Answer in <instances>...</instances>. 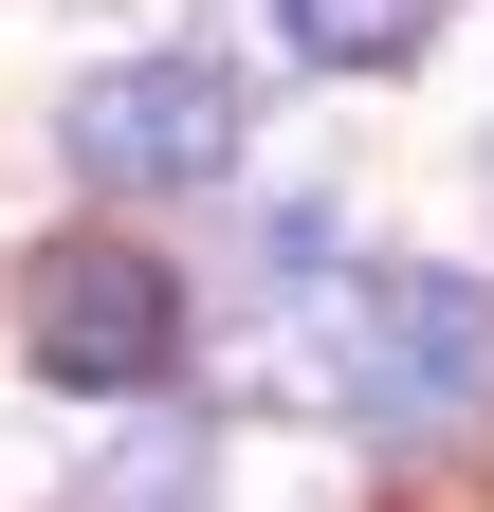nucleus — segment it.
I'll return each mask as SVG.
<instances>
[{
  "mask_svg": "<svg viewBox=\"0 0 494 512\" xmlns=\"http://www.w3.org/2000/svg\"><path fill=\"white\" fill-rule=\"evenodd\" d=\"M312 384H330L348 421H385V439H440L476 384H494V293L440 275V256H385V275H348V293H330Z\"/></svg>",
  "mask_w": 494,
  "mask_h": 512,
  "instance_id": "obj_1",
  "label": "nucleus"
},
{
  "mask_svg": "<svg viewBox=\"0 0 494 512\" xmlns=\"http://www.w3.org/2000/svg\"><path fill=\"white\" fill-rule=\"evenodd\" d=\"M238 55L165 37V55H110V74H74V110H55V147H74V183H110V202H165V183H220L238 165Z\"/></svg>",
  "mask_w": 494,
  "mask_h": 512,
  "instance_id": "obj_2",
  "label": "nucleus"
},
{
  "mask_svg": "<svg viewBox=\"0 0 494 512\" xmlns=\"http://www.w3.org/2000/svg\"><path fill=\"white\" fill-rule=\"evenodd\" d=\"M19 348H37V384L147 403V384L183 366V275H165L147 238H37V275H19Z\"/></svg>",
  "mask_w": 494,
  "mask_h": 512,
  "instance_id": "obj_3",
  "label": "nucleus"
},
{
  "mask_svg": "<svg viewBox=\"0 0 494 512\" xmlns=\"http://www.w3.org/2000/svg\"><path fill=\"white\" fill-rule=\"evenodd\" d=\"M275 19H293V55H312V74H403L458 0H275Z\"/></svg>",
  "mask_w": 494,
  "mask_h": 512,
  "instance_id": "obj_4",
  "label": "nucleus"
},
{
  "mask_svg": "<svg viewBox=\"0 0 494 512\" xmlns=\"http://www.w3.org/2000/svg\"><path fill=\"white\" fill-rule=\"evenodd\" d=\"M92 512H220V458H202V421H147V439H110V476H92Z\"/></svg>",
  "mask_w": 494,
  "mask_h": 512,
  "instance_id": "obj_5",
  "label": "nucleus"
}]
</instances>
